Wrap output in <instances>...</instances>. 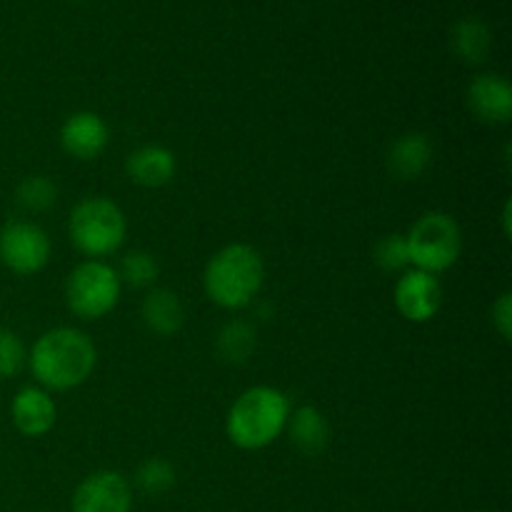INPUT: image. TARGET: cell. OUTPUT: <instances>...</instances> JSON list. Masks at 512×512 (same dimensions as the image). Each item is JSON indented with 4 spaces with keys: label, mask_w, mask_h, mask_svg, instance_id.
<instances>
[{
    "label": "cell",
    "mask_w": 512,
    "mask_h": 512,
    "mask_svg": "<svg viewBox=\"0 0 512 512\" xmlns=\"http://www.w3.org/2000/svg\"><path fill=\"white\" fill-rule=\"evenodd\" d=\"M123 283L118 270L103 260H85L65 280L70 313L83 320H100L118 305Z\"/></svg>",
    "instance_id": "obj_6"
},
{
    "label": "cell",
    "mask_w": 512,
    "mask_h": 512,
    "mask_svg": "<svg viewBox=\"0 0 512 512\" xmlns=\"http://www.w3.org/2000/svg\"><path fill=\"white\" fill-rule=\"evenodd\" d=\"M290 403L278 388L255 385L240 393L225 418V433L240 450H263L283 435Z\"/></svg>",
    "instance_id": "obj_2"
},
{
    "label": "cell",
    "mask_w": 512,
    "mask_h": 512,
    "mask_svg": "<svg viewBox=\"0 0 512 512\" xmlns=\"http://www.w3.org/2000/svg\"><path fill=\"white\" fill-rule=\"evenodd\" d=\"M73 512H130L133 488L115 470H98L75 488Z\"/></svg>",
    "instance_id": "obj_9"
},
{
    "label": "cell",
    "mask_w": 512,
    "mask_h": 512,
    "mask_svg": "<svg viewBox=\"0 0 512 512\" xmlns=\"http://www.w3.org/2000/svg\"><path fill=\"white\" fill-rule=\"evenodd\" d=\"M468 105L473 115L483 123L505 125L512 118V88L508 78L495 73H483L468 85Z\"/></svg>",
    "instance_id": "obj_11"
},
{
    "label": "cell",
    "mask_w": 512,
    "mask_h": 512,
    "mask_svg": "<svg viewBox=\"0 0 512 512\" xmlns=\"http://www.w3.org/2000/svg\"><path fill=\"white\" fill-rule=\"evenodd\" d=\"M28 365L40 388L65 393L83 385L93 375L98 350L83 330L53 328L35 340Z\"/></svg>",
    "instance_id": "obj_1"
},
{
    "label": "cell",
    "mask_w": 512,
    "mask_h": 512,
    "mask_svg": "<svg viewBox=\"0 0 512 512\" xmlns=\"http://www.w3.org/2000/svg\"><path fill=\"white\" fill-rule=\"evenodd\" d=\"M108 125L98 113H73L60 128V145L75 160H95L108 148Z\"/></svg>",
    "instance_id": "obj_10"
},
{
    "label": "cell",
    "mask_w": 512,
    "mask_h": 512,
    "mask_svg": "<svg viewBox=\"0 0 512 512\" xmlns=\"http://www.w3.org/2000/svg\"><path fill=\"white\" fill-rule=\"evenodd\" d=\"M405 243H408L410 265H415V270L438 275L458 263L463 253V230L453 215L430 210L415 220L410 233L405 235Z\"/></svg>",
    "instance_id": "obj_5"
},
{
    "label": "cell",
    "mask_w": 512,
    "mask_h": 512,
    "mask_svg": "<svg viewBox=\"0 0 512 512\" xmlns=\"http://www.w3.org/2000/svg\"><path fill=\"white\" fill-rule=\"evenodd\" d=\"M10 418H13L15 430L23 433L25 438H40L53 430L55 420H58V408L48 390L28 385V388L18 390L10 403Z\"/></svg>",
    "instance_id": "obj_12"
},
{
    "label": "cell",
    "mask_w": 512,
    "mask_h": 512,
    "mask_svg": "<svg viewBox=\"0 0 512 512\" xmlns=\"http://www.w3.org/2000/svg\"><path fill=\"white\" fill-rule=\"evenodd\" d=\"M503 233H505V238H510L512 235V203L510 200H505V205H503Z\"/></svg>",
    "instance_id": "obj_25"
},
{
    "label": "cell",
    "mask_w": 512,
    "mask_h": 512,
    "mask_svg": "<svg viewBox=\"0 0 512 512\" xmlns=\"http://www.w3.org/2000/svg\"><path fill=\"white\" fill-rule=\"evenodd\" d=\"M218 355L225 363L243 365L255 353V330L243 320H233L218 333Z\"/></svg>",
    "instance_id": "obj_18"
},
{
    "label": "cell",
    "mask_w": 512,
    "mask_h": 512,
    "mask_svg": "<svg viewBox=\"0 0 512 512\" xmlns=\"http://www.w3.org/2000/svg\"><path fill=\"white\" fill-rule=\"evenodd\" d=\"M450 45H453V50L465 63L478 65L490 55L493 33H490V28L480 18H463L460 23H455Z\"/></svg>",
    "instance_id": "obj_17"
},
{
    "label": "cell",
    "mask_w": 512,
    "mask_h": 512,
    "mask_svg": "<svg viewBox=\"0 0 512 512\" xmlns=\"http://www.w3.org/2000/svg\"><path fill=\"white\" fill-rule=\"evenodd\" d=\"M50 238L30 220H10L0 230V263L15 275H35L48 265Z\"/></svg>",
    "instance_id": "obj_7"
},
{
    "label": "cell",
    "mask_w": 512,
    "mask_h": 512,
    "mask_svg": "<svg viewBox=\"0 0 512 512\" xmlns=\"http://www.w3.org/2000/svg\"><path fill=\"white\" fill-rule=\"evenodd\" d=\"M285 428H288L290 443L298 448V453L308 455V458H315V455L323 453L330 440L328 420L313 405H303V408L295 410L288 418Z\"/></svg>",
    "instance_id": "obj_16"
},
{
    "label": "cell",
    "mask_w": 512,
    "mask_h": 512,
    "mask_svg": "<svg viewBox=\"0 0 512 512\" xmlns=\"http://www.w3.org/2000/svg\"><path fill=\"white\" fill-rule=\"evenodd\" d=\"M478 512H488V510H478Z\"/></svg>",
    "instance_id": "obj_26"
},
{
    "label": "cell",
    "mask_w": 512,
    "mask_h": 512,
    "mask_svg": "<svg viewBox=\"0 0 512 512\" xmlns=\"http://www.w3.org/2000/svg\"><path fill=\"white\" fill-rule=\"evenodd\" d=\"M140 315H143L145 328L150 333L160 335V338H170V335L180 333L185 323L183 303H180V298L173 290L165 288H155L145 295Z\"/></svg>",
    "instance_id": "obj_15"
},
{
    "label": "cell",
    "mask_w": 512,
    "mask_h": 512,
    "mask_svg": "<svg viewBox=\"0 0 512 512\" xmlns=\"http://www.w3.org/2000/svg\"><path fill=\"white\" fill-rule=\"evenodd\" d=\"M395 308L410 323H430L443 305V285L433 273L405 270L395 283Z\"/></svg>",
    "instance_id": "obj_8"
},
{
    "label": "cell",
    "mask_w": 512,
    "mask_h": 512,
    "mask_svg": "<svg viewBox=\"0 0 512 512\" xmlns=\"http://www.w3.org/2000/svg\"><path fill=\"white\" fill-rule=\"evenodd\" d=\"M160 265L148 250H130L120 260L118 278L120 283H128L133 288H150L158 280Z\"/></svg>",
    "instance_id": "obj_19"
},
{
    "label": "cell",
    "mask_w": 512,
    "mask_h": 512,
    "mask_svg": "<svg viewBox=\"0 0 512 512\" xmlns=\"http://www.w3.org/2000/svg\"><path fill=\"white\" fill-rule=\"evenodd\" d=\"M25 363H28V353H25L23 340L13 330L0 328V380L15 378L25 368Z\"/></svg>",
    "instance_id": "obj_23"
},
{
    "label": "cell",
    "mask_w": 512,
    "mask_h": 512,
    "mask_svg": "<svg viewBox=\"0 0 512 512\" xmlns=\"http://www.w3.org/2000/svg\"><path fill=\"white\" fill-rule=\"evenodd\" d=\"M265 280V265L253 245L233 243L220 248L208 260L203 285L208 298L225 310H243L253 305Z\"/></svg>",
    "instance_id": "obj_3"
},
{
    "label": "cell",
    "mask_w": 512,
    "mask_h": 512,
    "mask_svg": "<svg viewBox=\"0 0 512 512\" xmlns=\"http://www.w3.org/2000/svg\"><path fill=\"white\" fill-rule=\"evenodd\" d=\"M493 325L500 333V338L510 340L512 338V293H503L493 303Z\"/></svg>",
    "instance_id": "obj_24"
},
{
    "label": "cell",
    "mask_w": 512,
    "mask_h": 512,
    "mask_svg": "<svg viewBox=\"0 0 512 512\" xmlns=\"http://www.w3.org/2000/svg\"><path fill=\"white\" fill-rule=\"evenodd\" d=\"M135 485L145 495H163L175 485V468L163 458H150L135 473Z\"/></svg>",
    "instance_id": "obj_21"
},
{
    "label": "cell",
    "mask_w": 512,
    "mask_h": 512,
    "mask_svg": "<svg viewBox=\"0 0 512 512\" xmlns=\"http://www.w3.org/2000/svg\"><path fill=\"white\" fill-rule=\"evenodd\" d=\"M70 243L88 258H108L118 253L128 235L125 213L108 198H85L73 208L68 220Z\"/></svg>",
    "instance_id": "obj_4"
},
{
    "label": "cell",
    "mask_w": 512,
    "mask_h": 512,
    "mask_svg": "<svg viewBox=\"0 0 512 512\" xmlns=\"http://www.w3.org/2000/svg\"><path fill=\"white\" fill-rule=\"evenodd\" d=\"M175 155L160 145H143L125 160V173L135 185L143 188H163L175 178Z\"/></svg>",
    "instance_id": "obj_13"
},
{
    "label": "cell",
    "mask_w": 512,
    "mask_h": 512,
    "mask_svg": "<svg viewBox=\"0 0 512 512\" xmlns=\"http://www.w3.org/2000/svg\"><path fill=\"white\" fill-rule=\"evenodd\" d=\"M373 260L383 273H405L410 268V253L405 235H385L375 243Z\"/></svg>",
    "instance_id": "obj_22"
},
{
    "label": "cell",
    "mask_w": 512,
    "mask_h": 512,
    "mask_svg": "<svg viewBox=\"0 0 512 512\" xmlns=\"http://www.w3.org/2000/svg\"><path fill=\"white\" fill-rule=\"evenodd\" d=\"M433 163V145L423 133H405L390 145L388 170L398 180H418Z\"/></svg>",
    "instance_id": "obj_14"
},
{
    "label": "cell",
    "mask_w": 512,
    "mask_h": 512,
    "mask_svg": "<svg viewBox=\"0 0 512 512\" xmlns=\"http://www.w3.org/2000/svg\"><path fill=\"white\" fill-rule=\"evenodd\" d=\"M58 200V185L45 175L25 178L18 188V205L25 213H45Z\"/></svg>",
    "instance_id": "obj_20"
}]
</instances>
